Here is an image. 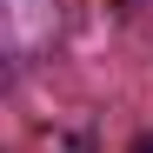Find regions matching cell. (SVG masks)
<instances>
[{
	"label": "cell",
	"mask_w": 153,
	"mask_h": 153,
	"mask_svg": "<svg viewBox=\"0 0 153 153\" xmlns=\"http://www.w3.org/2000/svg\"><path fill=\"white\" fill-rule=\"evenodd\" d=\"M133 153H153V133H146V140H140V146H133Z\"/></svg>",
	"instance_id": "obj_1"
}]
</instances>
